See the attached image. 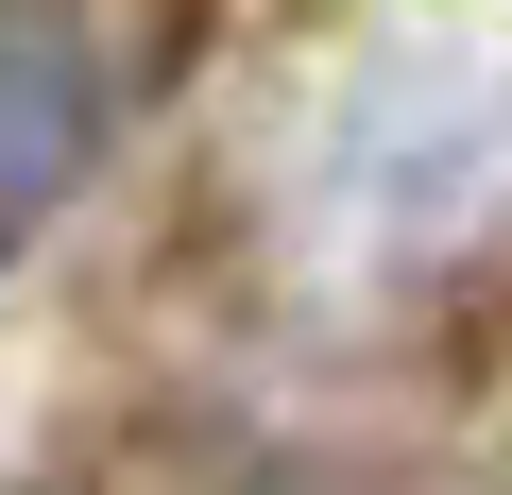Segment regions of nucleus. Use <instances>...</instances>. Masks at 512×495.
Returning a JSON list of instances; mask_svg holds the SVG:
<instances>
[{
	"mask_svg": "<svg viewBox=\"0 0 512 495\" xmlns=\"http://www.w3.org/2000/svg\"><path fill=\"white\" fill-rule=\"evenodd\" d=\"M103 137H120V52L86 35V0H0V257H35L86 205Z\"/></svg>",
	"mask_w": 512,
	"mask_h": 495,
	"instance_id": "obj_1",
	"label": "nucleus"
}]
</instances>
